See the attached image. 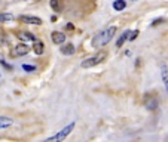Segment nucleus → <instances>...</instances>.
Here are the masks:
<instances>
[{
	"mask_svg": "<svg viewBox=\"0 0 168 142\" xmlns=\"http://www.w3.org/2000/svg\"><path fill=\"white\" fill-rule=\"evenodd\" d=\"M74 126H76V123L73 121V123H70V125H67L66 127H62L61 130L58 132V133H55L54 136H49L46 141H51V142H61V141H64L66 138L72 133V130L74 129Z\"/></svg>",
	"mask_w": 168,
	"mask_h": 142,
	"instance_id": "obj_2",
	"label": "nucleus"
},
{
	"mask_svg": "<svg viewBox=\"0 0 168 142\" xmlns=\"http://www.w3.org/2000/svg\"><path fill=\"white\" fill-rule=\"evenodd\" d=\"M162 21H164L162 18H159V19H155V21L152 22V25H158V24H159V22H162Z\"/></svg>",
	"mask_w": 168,
	"mask_h": 142,
	"instance_id": "obj_20",
	"label": "nucleus"
},
{
	"mask_svg": "<svg viewBox=\"0 0 168 142\" xmlns=\"http://www.w3.org/2000/svg\"><path fill=\"white\" fill-rule=\"evenodd\" d=\"M14 125V120L9 119V117H5V115H0V129H8Z\"/></svg>",
	"mask_w": 168,
	"mask_h": 142,
	"instance_id": "obj_12",
	"label": "nucleus"
},
{
	"mask_svg": "<svg viewBox=\"0 0 168 142\" xmlns=\"http://www.w3.org/2000/svg\"><path fill=\"white\" fill-rule=\"evenodd\" d=\"M129 33H131V31H129V30H125V31H123L122 34L119 36L118 42H116V47H121V46H122L123 43H125V42H127V40H128V37H129Z\"/></svg>",
	"mask_w": 168,
	"mask_h": 142,
	"instance_id": "obj_13",
	"label": "nucleus"
},
{
	"mask_svg": "<svg viewBox=\"0 0 168 142\" xmlns=\"http://www.w3.org/2000/svg\"><path fill=\"white\" fill-rule=\"evenodd\" d=\"M61 47H60V51H61L62 55H73L74 53V45L73 43H67V45H60Z\"/></svg>",
	"mask_w": 168,
	"mask_h": 142,
	"instance_id": "obj_9",
	"label": "nucleus"
},
{
	"mask_svg": "<svg viewBox=\"0 0 168 142\" xmlns=\"http://www.w3.org/2000/svg\"><path fill=\"white\" fill-rule=\"evenodd\" d=\"M19 21L24 24H31V25H40L42 19L37 17H19Z\"/></svg>",
	"mask_w": 168,
	"mask_h": 142,
	"instance_id": "obj_8",
	"label": "nucleus"
},
{
	"mask_svg": "<svg viewBox=\"0 0 168 142\" xmlns=\"http://www.w3.org/2000/svg\"><path fill=\"white\" fill-rule=\"evenodd\" d=\"M51 7L55 12L61 11V5H60V0H51Z\"/></svg>",
	"mask_w": 168,
	"mask_h": 142,
	"instance_id": "obj_16",
	"label": "nucleus"
},
{
	"mask_svg": "<svg viewBox=\"0 0 168 142\" xmlns=\"http://www.w3.org/2000/svg\"><path fill=\"white\" fill-rule=\"evenodd\" d=\"M161 77H162L165 91L168 92V68H167V65H165V64H161Z\"/></svg>",
	"mask_w": 168,
	"mask_h": 142,
	"instance_id": "obj_10",
	"label": "nucleus"
},
{
	"mask_svg": "<svg viewBox=\"0 0 168 142\" xmlns=\"http://www.w3.org/2000/svg\"><path fill=\"white\" fill-rule=\"evenodd\" d=\"M17 37L19 40H23V42H34V40H37V37L34 34H31V33H28V31H18L17 33Z\"/></svg>",
	"mask_w": 168,
	"mask_h": 142,
	"instance_id": "obj_6",
	"label": "nucleus"
},
{
	"mask_svg": "<svg viewBox=\"0 0 168 142\" xmlns=\"http://www.w3.org/2000/svg\"><path fill=\"white\" fill-rule=\"evenodd\" d=\"M12 19H14V15L9 13V12L0 13V22H8V21H12Z\"/></svg>",
	"mask_w": 168,
	"mask_h": 142,
	"instance_id": "obj_15",
	"label": "nucleus"
},
{
	"mask_svg": "<svg viewBox=\"0 0 168 142\" xmlns=\"http://www.w3.org/2000/svg\"><path fill=\"white\" fill-rule=\"evenodd\" d=\"M125 6H127L125 0H115V3H113V9H115V11H123V9H125Z\"/></svg>",
	"mask_w": 168,
	"mask_h": 142,
	"instance_id": "obj_14",
	"label": "nucleus"
},
{
	"mask_svg": "<svg viewBox=\"0 0 168 142\" xmlns=\"http://www.w3.org/2000/svg\"><path fill=\"white\" fill-rule=\"evenodd\" d=\"M51 39H52V42H54L55 45H62V43L66 42V34L61 33V31H54V33L51 34Z\"/></svg>",
	"mask_w": 168,
	"mask_h": 142,
	"instance_id": "obj_7",
	"label": "nucleus"
},
{
	"mask_svg": "<svg viewBox=\"0 0 168 142\" xmlns=\"http://www.w3.org/2000/svg\"><path fill=\"white\" fill-rule=\"evenodd\" d=\"M144 105L147 107V110L153 111V110H156V108H158V99L155 96H152V95H146Z\"/></svg>",
	"mask_w": 168,
	"mask_h": 142,
	"instance_id": "obj_5",
	"label": "nucleus"
},
{
	"mask_svg": "<svg viewBox=\"0 0 168 142\" xmlns=\"http://www.w3.org/2000/svg\"><path fill=\"white\" fill-rule=\"evenodd\" d=\"M115 34H116V27H109L107 30H104L103 33H100V34L95 37V40H94V46L109 45V42L115 37Z\"/></svg>",
	"mask_w": 168,
	"mask_h": 142,
	"instance_id": "obj_1",
	"label": "nucleus"
},
{
	"mask_svg": "<svg viewBox=\"0 0 168 142\" xmlns=\"http://www.w3.org/2000/svg\"><path fill=\"white\" fill-rule=\"evenodd\" d=\"M138 34H140V31H138V30H134V31H131V33H129L128 40H131V42H133V40H135L137 37H138Z\"/></svg>",
	"mask_w": 168,
	"mask_h": 142,
	"instance_id": "obj_18",
	"label": "nucleus"
},
{
	"mask_svg": "<svg viewBox=\"0 0 168 142\" xmlns=\"http://www.w3.org/2000/svg\"><path fill=\"white\" fill-rule=\"evenodd\" d=\"M0 64H2V65H3V67H5L6 70H12V65H11V64L6 62L5 58H3V56H0Z\"/></svg>",
	"mask_w": 168,
	"mask_h": 142,
	"instance_id": "obj_19",
	"label": "nucleus"
},
{
	"mask_svg": "<svg viewBox=\"0 0 168 142\" xmlns=\"http://www.w3.org/2000/svg\"><path fill=\"white\" fill-rule=\"evenodd\" d=\"M66 28H67V30H73V28H74V27H73L72 24H67V25H66Z\"/></svg>",
	"mask_w": 168,
	"mask_h": 142,
	"instance_id": "obj_21",
	"label": "nucleus"
},
{
	"mask_svg": "<svg viewBox=\"0 0 168 142\" xmlns=\"http://www.w3.org/2000/svg\"><path fill=\"white\" fill-rule=\"evenodd\" d=\"M106 56H107L106 52H98L95 56H91V58H88V59L82 61L80 67H82V68H92V67L98 65L100 62H103V59H104Z\"/></svg>",
	"mask_w": 168,
	"mask_h": 142,
	"instance_id": "obj_3",
	"label": "nucleus"
},
{
	"mask_svg": "<svg viewBox=\"0 0 168 142\" xmlns=\"http://www.w3.org/2000/svg\"><path fill=\"white\" fill-rule=\"evenodd\" d=\"M23 70H24V71H27V73H33V71H36V67H34V65L24 64V65H23Z\"/></svg>",
	"mask_w": 168,
	"mask_h": 142,
	"instance_id": "obj_17",
	"label": "nucleus"
},
{
	"mask_svg": "<svg viewBox=\"0 0 168 142\" xmlns=\"http://www.w3.org/2000/svg\"><path fill=\"white\" fill-rule=\"evenodd\" d=\"M28 52H30V46L27 43H19V45L15 46V49L12 51V55H15V56H24V55H27Z\"/></svg>",
	"mask_w": 168,
	"mask_h": 142,
	"instance_id": "obj_4",
	"label": "nucleus"
},
{
	"mask_svg": "<svg viewBox=\"0 0 168 142\" xmlns=\"http://www.w3.org/2000/svg\"><path fill=\"white\" fill-rule=\"evenodd\" d=\"M133 2H135V0H133Z\"/></svg>",
	"mask_w": 168,
	"mask_h": 142,
	"instance_id": "obj_22",
	"label": "nucleus"
},
{
	"mask_svg": "<svg viewBox=\"0 0 168 142\" xmlns=\"http://www.w3.org/2000/svg\"><path fill=\"white\" fill-rule=\"evenodd\" d=\"M33 51L36 55H42L43 51H45V46H43V42L42 40H34V45H33Z\"/></svg>",
	"mask_w": 168,
	"mask_h": 142,
	"instance_id": "obj_11",
	"label": "nucleus"
}]
</instances>
